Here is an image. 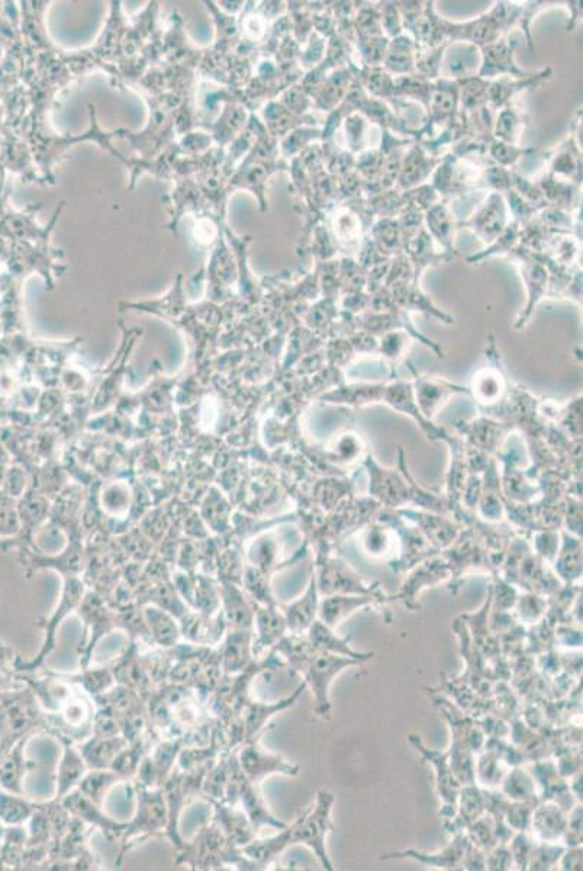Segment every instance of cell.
Returning a JSON list of instances; mask_svg holds the SVG:
<instances>
[{"label": "cell", "instance_id": "obj_31", "mask_svg": "<svg viewBox=\"0 0 583 871\" xmlns=\"http://www.w3.org/2000/svg\"><path fill=\"white\" fill-rule=\"evenodd\" d=\"M447 577H449V567H447L444 562H427L424 567H421L420 570L415 572V574L409 578L407 583L404 584V590H402V593L396 597L404 600L405 606H408L409 609L415 610L418 607L417 604H415L417 594L420 593L425 586L440 583V581H443L444 578Z\"/></svg>", "mask_w": 583, "mask_h": 871}, {"label": "cell", "instance_id": "obj_44", "mask_svg": "<svg viewBox=\"0 0 583 871\" xmlns=\"http://www.w3.org/2000/svg\"><path fill=\"white\" fill-rule=\"evenodd\" d=\"M546 606L547 604L540 600V597H521L520 603H518V615H520L524 623L537 625L546 616Z\"/></svg>", "mask_w": 583, "mask_h": 871}, {"label": "cell", "instance_id": "obj_10", "mask_svg": "<svg viewBox=\"0 0 583 871\" xmlns=\"http://www.w3.org/2000/svg\"><path fill=\"white\" fill-rule=\"evenodd\" d=\"M237 760L247 779L257 786L273 774L289 777H296L299 774L298 764L289 763L282 755L264 750L259 739L241 744L237 748Z\"/></svg>", "mask_w": 583, "mask_h": 871}, {"label": "cell", "instance_id": "obj_41", "mask_svg": "<svg viewBox=\"0 0 583 871\" xmlns=\"http://www.w3.org/2000/svg\"><path fill=\"white\" fill-rule=\"evenodd\" d=\"M556 570L559 572L563 580L570 581L578 580L582 575V552L579 542H566L565 549L560 554L557 561Z\"/></svg>", "mask_w": 583, "mask_h": 871}, {"label": "cell", "instance_id": "obj_28", "mask_svg": "<svg viewBox=\"0 0 583 871\" xmlns=\"http://www.w3.org/2000/svg\"><path fill=\"white\" fill-rule=\"evenodd\" d=\"M307 636L309 642H311L312 648L315 649V652H328V654H337L343 655V657L353 658V660L360 661L362 664L365 662L372 660L375 657L373 652H367V654H363V652L354 651L350 646L351 638H340L337 636V633H334V629L328 628L327 625L321 622V620H315L312 623L311 628L308 629Z\"/></svg>", "mask_w": 583, "mask_h": 871}, {"label": "cell", "instance_id": "obj_40", "mask_svg": "<svg viewBox=\"0 0 583 871\" xmlns=\"http://www.w3.org/2000/svg\"><path fill=\"white\" fill-rule=\"evenodd\" d=\"M565 850L566 847L557 845L556 842L537 841L527 870H552Z\"/></svg>", "mask_w": 583, "mask_h": 871}, {"label": "cell", "instance_id": "obj_50", "mask_svg": "<svg viewBox=\"0 0 583 871\" xmlns=\"http://www.w3.org/2000/svg\"><path fill=\"white\" fill-rule=\"evenodd\" d=\"M12 747H14V745L9 744V742L6 741L5 738H2V736H0V763L5 760L6 755H8L9 751H11Z\"/></svg>", "mask_w": 583, "mask_h": 871}, {"label": "cell", "instance_id": "obj_5", "mask_svg": "<svg viewBox=\"0 0 583 871\" xmlns=\"http://www.w3.org/2000/svg\"><path fill=\"white\" fill-rule=\"evenodd\" d=\"M86 594V584L79 577L64 578V587L61 591V599L59 606L56 607L48 619H41L37 622L40 628L44 631V642L40 652L35 655L30 661H24L22 658L16 657L14 661V673H35L44 667V662L47 657H50L51 652L56 649L57 631L67 616L76 612L80 601Z\"/></svg>", "mask_w": 583, "mask_h": 871}, {"label": "cell", "instance_id": "obj_43", "mask_svg": "<svg viewBox=\"0 0 583 871\" xmlns=\"http://www.w3.org/2000/svg\"><path fill=\"white\" fill-rule=\"evenodd\" d=\"M92 734L98 736H118L121 735L119 723L115 713L108 706L96 705L95 715H93ZM122 736V735H121Z\"/></svg>", "mask_w": 583, "mask_h": 871}, {"label": "cell", "instance_id": "obj_1", "mask_svg": "<svg viewBox=\"0 0 583 871\" xmlns=\"http://www.w3.org/2000/svg\"><path fill=\"white\" fill-rule=\"evenodd\" d=\"M177 866H188L190 870H259V867L244 856L241 848H235L225 838L224 832L211 819L199 828L192 841H183L176 848Z\"/></svg>", "mask_w": 583, "mask_h": 871}, {"label": "cell", "instance_id": "obj_30", "mask_svg": "<svg viewBox=\"0 0 583 871\" xmlns=\"http://www.w3.org/2000/svg\"><path fill=\"white\" fill-rule=\"evenodd\" d=\"M270 651H275L293 673H304L309 661L318 654L312 648L307 633H286Z\"/></svg>", "mask_w": 583, "mask_h": 871}, {"label": "cell", "instance_id": "obj_6", "mask_svg": "<svg viewBox=\"0 0 583 871\" xmlns=\"http://www.w3.org/2000/svg\"><path fill=\"white\" fill-rule=\"evenodd\" d=\"M222 802L240 806L246 812L257 835L264 826L280 831L288 825L270 812L269 806L264 802L262 793H260V786L247 779L246 774L243 773L240 764H238L237 750L233 751V757H231L230 777H228L227 789H225Z\"/></svg>", "mask_w": 583, "mask_h": 871}, {"label": "cell", "instance_id": "obj_15", "mask_svg": "<svg viewBox=\"0 0 583 871\" xmlns=\"http://www.w3.org/2000/svg\"><path fill=\"white\" fill-rule=\"evenodd\" d=\"M205 802H208L212 808V821L221 828L230 845L243 848L256 840L257 832L254 831L250 819L240 806L228 805L219 800H205Z\"/></svg>", "mask_w": 583, "mask_h": 871}, {"label": "cell", "instance_id": "obj_51", "mask_svg": "<svg viewBox=\"0 0 583 871\" xmlns=\"http://www.w3.org/2000/svg\"><path fill=\"white\" fill-rule=\"evenodd\" d=\"M6 826L0 822V842L3 840V835H5Z\"/></svg>", "mask_w": 583, "mask_h": 871}, {"label": "cell", "instance_id": "obj_32", "mask_svg": "<svg viewBox=\"0 0 583 871\" xmlns=\"http://www.w3.org/2000/svg\"><path fill=\"white\" fill-rule=\"evenodd\" d=\"M59 676L69 683L76 684L92 699L101 696L117 684L111 667L82 668L77 674L59 673Z\"/></svg>", "mask_w": 583, "mask_h": 871}, {"label": "cell", "instance_id": "obj_33", "mask_svg": "<svg viewBox=\"0 0 583 871\" xmlns=\"http://www.w3.org/2000/svg\"><path fill=\"white\" fill-rule=\"evenodd\" d=\"M502 795L514 802H528L539 805L536 795V779L524 768L515 766L502 780Z\"/></svg>", "mask_w": 583, "mask_h": 871}, {"label": "cell", "instance_id": "obj_49", "mask_svg": "<svg viewBox=\"0 0 583 871\" xmlns=\"http://www.w3.org/2000/svg\"><path fill=\"white\" fill-rule=\"evenodd\" d=\"M16 655L14 649L9 648L8 645L2 644L0 642V668L2 670L8 671V673H14V670L9 668V665L15 661Z\"/></svg>", "mask_w": 583, "mask_h": 871}, {"label": "cell", "instance_id": "obj_42", "mask_svg": "<svg viewBox=\"0 0 583 871\" xmlns=\"http://www.w3.org/2000/svg\"><path fill=\"white\" fill-rule=\"evenodd\" d=\"M511 840L510 850L512 858H514V866H517L518 870H527L531 854H533L534 847L539 840H536L530 831L518 832Z\"/></svg>", "mask_w": 583, "mask_h": 871}, {"label": "cell", "instance_id": "obj_11", "mask_svg": "<svg viewBox=\"0 0 583 871\" xmlns=\"http://www.w3.org/2000/svg\"><path fill=\"white\" fill-rule=\"evenodd\" d=\"M317 580L318 593L322 596H334V594H354V596H375L382 601H389L388 597L380 594L379 587L365 586L350 570L344 562L328 561L320 565V575Z\"/></svg>", "mask_w": 583, "mask_h": 871}, {"label": "cell", "instance_id": "obj_45", "mask_svg": "<svg viewBox=\"0 0 583 871\" xmlns=\"http://www.w3.org/2000/svg\"><path fill=\"white\" fill-rule=\"evenodd\" d=\"M565 847H579L582 845V805H576L568 812L565 834H563Z\"/></svg>", "mask_w": 583, "mask_h": 871}, {"label": "cell", "instance_id": "obj_37", "mask_svg": "<svg viewBox=\"0 0 583 871\" xmlns=\"http://www.w3.org/2000/svg\"><path fill=\"white\" fill-rule=\"evenodd\" d=\"M122 783L119 776L112 770H89L80 781L77 789L98 805H105L106 796L112 789Z\"/></svg>", "mask_w": 583, "mask_h": 871}, {"label": "cell", "instance_id": "obj_34", "mask_svg": "<svg viewBox=\"0 0 583 871\" xmlns=\"http://www.w3.org/2000/svg\"><path fill=\"white\" fill-rule=\"evenodd\" d=\"M38 803L32 802L25 795L5 792L0 789V822L5 826L28 824L31 816L37 811Z\"/></svg>", "mask_w": 583, "mask_h": 871}, {"label": "cell", "instance_id": "obj_26", "mask_svg": "<svg viewBox=\"0 0 583 871\" xmlns=\"http://www.w3.org/2000/svg\"><path fill=\"white\" fill-rule=\"evenodd\" d=\"M31 738L19 739L5 760L0 763V789L15 795H25L24 781L32 767L31 761L25 757V748Z\"/></svg>", "mask_w": 583, "mask_h": 871}, {"label": "cell", "instance_id": "obj_29", "mask_svg": "<svg viewBox=\"0 0 583 871\" xmlns=\"http://www.w3.org/2000/svg\"><path fill=\"white\" fill-rule=\"evenodd\" d=\"M144 617H146L151 642L156 648L172 649L182 641L179 620L175 616L153 604H147L144 606Z\"/></svg>", "mask_w": 583, "mask_h": 871}, {"label": "cell", "instance_id": "obj_24", "mask_svg": "<svg viewBox=\"0 0 583 871\" xmlns=\"http://www.w3.org/2000/svg\"><path fill=\"white\" fill-rule=\"evenodd\" d=\"M320 593H318L317 580L311 578L307 593L291 604H279L285 615L288 632L307 633L312 623L318 619V607H320Z\"/></svg>", "mask_w": 583, "mask_h": 871}, {"label": "cell", "instance_id": "obj_17", "mask_svg": "<svg viewBox=\"0 0 583 871\" xmlns=\"http://www.w3.org/2000/svg\"><path fill=\"white\" fill-rule=\"evenodd\" d=\"M253 631L230 629L217 646L221 668L225 676H237L253 664Z\"/></svg>", "mask_w": 583, "mask_h": 871}, {"label": "cell", "instance_id": "obj_13", "mask_svg": "<svg viewBox=\"0 0 583 871\" xmlns=\"http://www.w3.org/2000/svg\"><path fill=\"white\" fill-rule=\"evenodd\" d=\"M305 689H307V683L304 681L298 689L293 691L291 696L285 697V699L279 700V702L269 703V705L264 702H256V700L250 697L246 705H244L243 710H241L240 715L241 722H243L244 742L259 739L267 723L272 721L280 712H285L289 707L295 705Z\"/></svg>", "mask_w": 583, "mask_h": 871}, {"label": "cell", "instance_id": "obj_8", "mask_svg": "<svg viewBox=\"0 0 583 871\" xmlns=\"http://www.w3.org/2000/svg\"><path fill=\"white\" fill-rule=\"evenodd\" d=\"M76 613L85 623L88 632V639L79 648V665L82 670L90 667L96 646L106 635L117 631V625H115V610L111 609V606L96 591H86Z\"/></svg>", "mask_w": 583, "mask_h": 871}, {"label": "cell", "instance_id": "obj_20", "mask_svg": "<svg viewBox=\"0 0 583 871\" xmlns=\"http://www.w3.org/2000/svg\"><path fill=\"white\" fill-rule=\"evenodd\" d=\"M180 635L188 644L198 646H218L228 631L221 610L214 616L190 610L179 619Z\"/></svg>", "mask_w": 583, "mask_h": 871}, {"label": "cell", "instance_id": "obj_4", "mask_svg": "<svg viewBox=\"0 0 583 871\" xmlns=\"http://www.w3.org/2000/svg\"><path fill=\"white\" fill-rule=\"evenodd\" d=\"M334 802H336V797L333 793L328 792V790H320L314 805L305 809L289 825L292 847L305 845L320 861L322 869L328 871L334 870L333 861L330 860L327 848H325L327 835L334 829L333 819H331Z\"/></svg>", "mask_w": 583, "mask_h": 871}, {"label": "cell", "instance_id": "obj_14", "mask_svg": "<svg viewBox=\"0 0 583 871\" xmlns=\"http://www.w3.org/2000/svg\"><path fill=\"white\" fill-rule=\"evenodd\" d=\"M253 633V654L257 660L288 633V625L279 603L273 606L254 603Z\"/></svg>", "mask_w": 583, "mask_h": 871}, {"label": "cell", "instance_id": "obj_22", "mask_svg": "<svg viewBox=\"0 0 583 871\" xmlns=\"http://www.w3.org/2000/svg\"><path fill=\"white\" fill-rule=\"evenodd\" d=\"M376 603H385V601L375 596H354V594L327 596V599L320 601L318 620H321L328 628L336 629L357 610L365 609V607Z\"/></svg>", "mask_w": 583, "mask_h": 871}, {"label": "cell", "instance_id": "obj_12", "mask_svg": "<svg viewBox=\"0 0 583 871\" xmlns=\"http://www.w3.org/2000/svg\"><path fill=\"white\" fill-rule=\"evenodd\" d=\"M61 803L66 806L67 811L73 816L85 822L90 828L101 831L103 837L108 841H115L122 837L125 825L127 822L117 821V819L109 816L103 811V806L90 800L88 796L83 795L79 789H74L69 795L61 799Z\"/></svg>", "mask_w": 583, "mask_h": 871}, {"label": "cell", "instance_id": "obj_2", "mask_svg": "<svg viewBox=\"0 0 583 871\" xmlns=\"http://www.w3.org/2000/svg\"><path fill=\"white\" fill-rule=\"evenodd\" d=\"M134 790L137 808L135 815L125 825L122 832V847L119 851L117 866H121L122 860L132 848L144 844L151 838L166 837L167 824H169V809H167L166 797L163 789H148L141 784L131 781Z\"/></svg>", "mask_w": 583, "mask_h": 871}, {"label": "cell", "instance_id": "obj_23", "mask_svg": "<svg viewBox=\"0 0 583 871\" xmlns=\"http://www.w3.org/2000/svg\"><path fill=\"white\" fill-rule=\"evenodd\" d=\"M128 744L124 736L90 735L85 741L79 742L80 752L85 758L89 770H111L112 763L122 748Z\"/></svg>", "mask_w": 583, "mask_h": 871}, {"label": "cell", "instance_id": "obj_9", "mask_svg": "<svg viewBox=\"0 0 583 871\" xmlns=\"http://www.w3.org/2000/svg\"><path fill=\"white\" fill-rule=\"evenodd\" d=\"M408 741L417 752H420L423 760L430 763L436 770L437 792L441 802H443L440 816L444 821H450L456 813L457 799H459V793L462 790V783L457 779L452 764H450L449 751L440 752L425 747L424 742L421 741V736L418 735H409Z\"/></svg>", "mask_w": 583, "mask_h": 871}, {"label": "cell", "instance_id": "obj_25", "mask_svg": "<svg viewBox=\"0 0 583 871\" xmlns=\"http://www.w3.org/2000/svg\"><path fill=\"white\" fill-rule=\"evenodd\" d=\"M568 812L563 811L557 803H539L531 815L530 831L534 838L544 842H557L565 834Z\"/></svg>", "mask_w": 583, "mask_h": 871}, {"label": "cell", "instance_id": "obj_35", "mask_svg": "<svg viewBox=\"0 0 583 871\" xmlns=\"http://www.w3.org/2000/svg\"><path fill=\"white\" fill-rule=\"evenodd\" d=\"M115 625H117V631L127 633L130 641L153 645L146 617H144V606L141 604L135 603L125 607V609L115 610Z\"/></svg>", "mask_w": 583, "mask_h": 871}, {"label": "cell", "instance_id": "obj_21", "mask_svg": "<svg viewBox=\"0 0 583 871\" xmlns=\"http://www.w3.org/2000/svg\"><path fill=\"white\" fill-rule=\"evenodd\" d=\"M219 594H221V613L228 631L230 629L253 631L254 603L247 596L244 588L237 586V584L221 581Z\"/></svg>", "mask_w": 583, "mask_h": 871}, {"label": "cell", "instance_id": "obj_39", "mask_svg": "<svg viewBox=\"0 0 583 871\" xmlns=\"http://www.w3.org/2000/svg\"><path fill=\"white\" fill-rule=\"evenodd\" d=\"M466 831L470 842L481 848L485 854L499 844L498 837H496L495 819L491 813H483L481 818L473 822Z\"/></svg>", "mask_w": 583, "mask_h": 871}, {"label": "cell", "instance_id": "obj_46", "mask_svg": "<svg viewBox=\"0 0 583 871\" xmlns=\"http://www.w3.org/2000/svg\"><path fill=\"white\" fill-rule=\"evenodd\" d=\"M485 856L486 870H511L514 866V858L508 844L495 845Z\"/></svg>", "mask_w": 583, "mask_h": 871}, {"label": "cell", "instance_id": "obj_7", "mask_svg": "<svg viewBox=\"0 0 583 871\" xmlns=\"http://www.w3.org/2000/svg\"><path fill=\"white\" fill-rule=\"evenodd\" d=\"M362 665V662L353 660V658L343 657V655L328 654V652H318L305 668L302 677H304L307 687H311L312 696L315 699L314 712L322 719H331L333 706L330 700V687L334 683V678L338 674L343 673L346 668L357 667Z\"/></svg>", "mask_w": 583, "mask_h": 871}, {"label": "cell", "instance_id": "obj_3", "mask_svg": "<svg viewBox=\"0 0 583 871\" xmlns=\"http://www.w3.org/2000/svg\"><path fill=\"white\" fill-rule=\"evenodd\" d=\"M48 719L30 687L0 693V736L14 745L19 739L32 738L47 731Z\"/></svg>", "mask_w": 583, "mask_h": 871}, {"label": "cell", "instance_id": "obj_27", "mask_svg": "<svg viewBox=\"0 0 583 871\" xmlns=\"http://www.w3.org/2000/svg\"><path fill=\"white\" fill-rule=\"evenodd\" d=\"M486 812L485 793L476 784L462 786L457 799L456 813L450 821L444 822L450 834L466 831L473 822Z\"/></svg>", "mask_w": 583, "mask_h": 871}, {"label": "cell", "instance_id": "obj_47", "mask_svg": "<svg viewBox=\"0 0 583 871\" xmlns=\"http://www.w3.org/2000/svg\"><path fill=\"white\" fill-rule=\"evenodd\" d=\"M560 870H582V845L565 850L559 860Z\"/></svg>", "mask_w": 583, "mask_h": 871}, {"label": "cell", "instance_id": "obj_18", "mask_svg": "<svg viewBox=\"0 0 583 871\" xmlns=\"http://www.w3.org/2000/svg\"><path fill=\"white\" fill-rule=\"evenodd\" d=\"M138 645H140V642L130 641L124 654L118 658L111 668L117 684L137 691L141 697L147 700L156 687H154L153 681H151L146 667H144V662L141 660L140 646Z\"/></svg>", "mask_w": 583, "mask_h": 871}, {"label": "cell", "instance_id": "obj_16", "mask_svg": "<svg viewBox=\"0 0 583 871\" xmlns=\"http://www.w3.org/2000/svg\"><path fill=\"white\" fill-rule=\"evenodd\" d=\"M469 844L470 840L467 838L466 832L463 831L454 834L453 840L437 853H421V851L409 848V850L396 851V853L386 854L380 858L382 860L409 858V860L418 861V863L433 867V869L463 870V858L466 856Z\"/></svg>", "mask_w": 583, "mask_h": 871}, {"label": "cell", "instance_id": "obj_36", "mask_svg": "<svg viewBox=\"0 0 583 871\" xmlns=\"http://www.w3.org/2000/svg\"><path fill=\"white\" fill-rule=\"evenodd\" d=\"M28 829L24 825L6 826L0 842V858L8 870H22V858L27 848Z\"/></svg>", "mask_w": 583, "mask_h": 871}, {"label": "cell", "instance_id": "obj_38", "mask_svg": "<svg viewBox=\"0 0 583 871\" xmlns=\"http://www.w3.org/2000/svg\"><path fill=\"white\" fill-rule=\"evenodd\" d=\"M501 761V755L492 748H488V751L479 757L478 763H475V781H478L486 790L499 786L507 774L502 768Z\"/></svg>", "mask_w": 583, "mask_h": 871}, {"label": "cell", "instance_id": "obj_48", "mask_svg": "<svg viewBox=\"0 0 583 871\" xmlns=\"http://www.w3.org/2000/svg\"><path fill=\"white\" fill-rule=\"evenodd\" d=\"M556 638L562 645L582 648V631H573L568 626H559L556 631Z\"/></svg>", "mask_w": 583, "mask_h": 871}, {"label": "cell", "instance_id": "obj_19", "mask_svg": "<svg viewBox=\"0 0 583 871\" xmlns=\"http://www.w3.org/2000/svg\"><path fill=\"white\" fill-rule=\"evenodd\" d=\"M50 735L60 741L61 747H63V755H61L59 766H57L56 796H54V799L61 800L79 786L89 768L86 766L85 758H83L76 742L67 736L57 734V732Z\"/></svg>", "mask_w": 583, "mask_h": 871}]
</instances>
